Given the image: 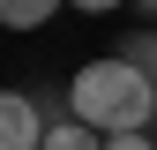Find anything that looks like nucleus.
<instances>
[{"label":"nucleus","mask_w":157,"mask_h":150,"mask_svg":"<svg viewBox=\"0 0 157 150\" xmlns=\"http://www.w3.org/2000/svg\"><path fill=\"white\" fill-rule=\"evenodd\" d=\"M67 8H82V15H112L120 0H67Z\"/></svg>","instance_id":"obj_7"},{"label":"nucleus","mask_w":157,"mask_h":150,"mask_svg":"<svg viewBox=\"0 0 157 150\" xmlns=\"http://www.w3.org/2000/svg\"><path fill=\"white\" fill-rule=\"evenodd\" d=\"M142 8H150V15H157V0H142Z\"/></svg>","instance_id":"obj_8"},{"label":"nucleus","mask_w":157,"mask_h":150,"mask_svg":"<svg viewBox=\"0 0 157 150\" xmlns=\"http://www.w3.org/2000/svg\"><path fill=\"white\" fill-rule=\"evenodd\" d=\"M67 0H0V23L8 30H37V23H52Z\"/></svg>","instance_id":"obj_3"},{"label":"nucleus","mask_w":157,"mask_h":150,"mask_svg":"<svg viewBox=\"0 0 157 150\" xmlns=\"http://www.w3.org/2000/svg\"><path fill=\"white\" fill-rule=\"evenodd\" d=\"M105 150H157V143L142 135V128H135V135H105Z\"/></svg>","instance_id":"obj_6"},{"label":"nucleus","mask_w":157,"mask_h":150,"mask_svg":"<svg viewBox=\"0 0 157 150\" xmlns=\"http://www.w3.org/2000/svg\"><path fill=\"white\" fill-rule=\"evenodd\" d=\"M45 112H37L23 90H8V98H0V150H45Z\"/></svg>","instance_id":"obj_2"},{"label":"nucleus","mask_w":157,"mask_h":150,"mask_svg":"<svg viewBox=\"0 0 157 150\" xmlns=\"http://www.w3.org/2000/svg\"><path fill=\"white\" fill-rule=\"evenodd\" d=\"M67 105H75V120L97 128V135H135V128L157 120V75L135 68L127 53L120 60H90L67 83Z\"/></svg>","instance_id":"obj_1"},{"label":"nucleus","mask_w":157,"mask_h":150,"mask_svg":"<svg viewBox=\"0 0 157 150\" xmlns=\"http://www.w3.org/2000/svg\"><path fill=\"white\" fill-rule=\"evenodd\" d=\"M45 150H105V135H97L90 120H75V112H67V120H52V135H45Z\"/></svg>","instance_id":"obj_4"},{"label":"nucleus","mask_w":157,"mask_h":150,"mask_svg":"<svg viewBox=\"0 0 157 150\" xmlns=\"http://www.w3.org/2000/svg\"><path fill=\"white\" fill-rule=\"evenodd\" d=\"M127 60H135V68H150V75H157V38H150V30H142V38H127Z\"/></svg>","instance_id":"obj_5"}]
</instances>
